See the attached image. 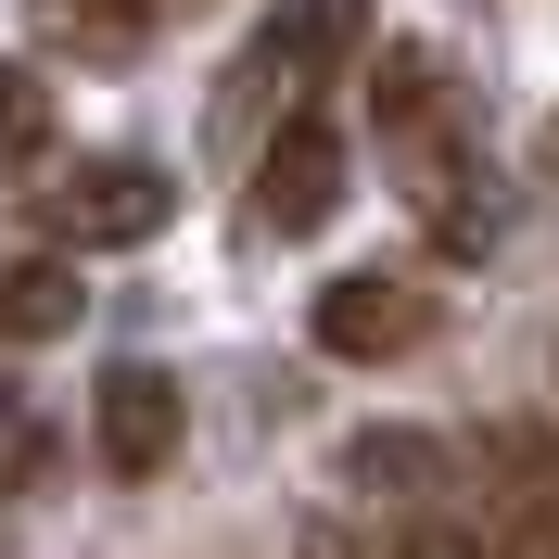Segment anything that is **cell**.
<instances>
[{
  "mask_svg": "<svg viewBox=\"0 0 559 559\" xmlns=\"http://www.w3.org/2000/svg\"><path fill=\"white\" fill-rule=\"evenodd\" d=\"M76 306H90V280H76L64 254L0 267V344H51V331H76Z\"/></svg>",
  "mask_w": 559,
  "mask_h": 559,
  "instance_id": "cell-10",
  "label": "cell"
},
{
  "mask_svg": "<svg viewBox=\"0 0 559 559\" xmlns=\"http://www.w3.org/2000/svg\"><path fill=\"white\" fill-rule=\"evenodd\" d=\"M26 457H38V419L13 407V394H0V484H13V471H26Z\"/></svg>",
  "mask_w": 559,
  "mask_h": 559,
  "instance_id": "cell-13",
  "label": "cell"
},
{
  "mask_svg": "<svg viewBox=\"0 0 559 559\" xmlns=\"http://www.w3.org/2000/svg\"><path fill=\"white\" fill-rule=\"evenodd\" d=\"M242 216H254V242H318V229L344 216V128H331V115H293V128L254 153Z\"/></svg>",
  "mask_w": 559,
  "mask_h": 559,
  "instance_id": "cell-4",
  "label": "cell"
},
{
  "mask_svg": "<svg viewBox=\"0 0 559 559\" xmlns=\"http://www.w3.org/2000/svg\"><path fill=\"white\" fill-rule=\"evenodd\" d=\"M51 216H64V242L115 254V242H153V229L178 216V191H166V166H140V153H115V166H76L64 191H51Z\"/></svg>",
  "mask_w": 559,
  "mask_h": 559,
  "instance_id": "cell-7",
  "label": "cell"
},
{
  "mask_svg": "<svg viewBox=\"0 0 559 559\" xmlns=\"http://www.w3.org/2000/svg\"><path fill=\"white\" fill-rule=\"evenodd\" d=\"M432 280L407 267H344V280H318V356H356V369H394V356L432 344Z\"/></svg>",
  "mask_w": 559,
  "mask_h": 559,
  "instance_id": "cell-5",
  "label": "cell"
},
{
  "mask_svg": "<svg viewBox=\"0 0 559 559\" xmlns=\"http://www.w3.org/2000/svg\"><path fill=\"white\" fill-rule=\"evenodd\" d=\"M534 166H547V178H559V115H547V140H534Z\"/></svg>",
  "mask_w": 559,
  "mask_h": 559,
  "instance_id": "cell-14",
  "label": "cell"
},
{
  "mask_svg": "<svg viewBox=\"0 0 559 559\" xmlns=\"http://www.w3.org/2000/svg\"><path fill=\"white\" fill-rule=\"evenodd\" d=\"M356 38H369V0H280L267 26L242 38V64H229V90H216L204 140L216 153H267L293 115H318V90L356 64Z\"/></svg>",
  "mask_w": 559,
  "mask_h": 559,
  "instance_id": "cell-2",
  "label": "cell"
},
{
  "mask_svg": "<svg viewBox=\"0 0 559 559\" xmlns=\"http://www.w3.org/2000/svg\"><path fill=\"white\" fill-rule=\"evenodd\" d=\"M26 26L51 51H90V64H128L140 38L166 26V0H26Z\"/></svg>",
  "mask_w": 559,
  "mask_h": 559,
  "instance_id": "cell-8",
  "label": "cell"
},
{
  "mask_svg": "<svg viewBox=\"0 0 559 559\" xmlns=\"http://www.w3.org/2000/svg\"><path fill=\"white\" fill-rule=\"evenodd\" d=\"M0 153H51V90L26 64H0Z\"/></svg>",
  "mask_w": 559,
  "mask_h": 559,
  "instance_id": "cell-11",
  "label": "cell"
},
{
  "mask_svg": "<svg viewBox=\"0 0 559 559\" xmlns=\"http://www.w3.org/2000/svg\"><path fill=\"white\" fill-rule=\"evenodd\" d=\"M293 559H394V547H382V534H356L344 509H318V522L293 534Z\"/></svg>",
  "mask_w": 559,
  "mask_h": 559,
  "instance_id": "cell-12",
  "label": "cell"
},
{
  "mask_svg": "<svg viewBox=\"0 0 559 559\" xmlns=\"http://www.w3.org/2000/svg\"><path fill=\"white\" fill-rule=\"evenodd\" d=\"M369 115H382L394 166H407V204L432 216L445 242H484V229H496V204L471 191V178H484V153H471V115H457L445 64H432V51H394V64L369 76Z\"/></svg>",
  "mask_w": 559,
  "mask_h": 559,
  "instance_id": "cell-3",
  "label": "cell"
},
{
  "mask_svg": "<svg viewBox=\"0 0 559 559\" xmlns=\"http://www.w3.org/2000/svg\"><path fill=\"white\" fill-rule=\"evenodd\" d=\"M344 484L382 509V547H394V559H534L509 484H484V471H471V445L419 432V419L356 432V445H344Z\"/></svg>",
  "mask_w": 559,
  "mask_h": 559,
  "instance_id": "cell-1",
  "label": "cell"
},
{
  "mask_svg": "<svg viewBox=\"0 0 559 559\" xmlns=\"http://www.w3.org/2000/svg\"><path fill=\"white\" fill-rule=\"evenodd\" d=\"M496 471H509V509H522L534 559H559V419H509L496 432Z\"/></svg>",
  "mask_w": 559,
  "mask_h": 559,
  "instance_id": "cell-9",
  "label": "cell"
},
{
  "mask_svg": "<svg viewBox=\"0 0 559 559\" xmlns=\"http://www.w3.org/2000/svg\"><path fill=\"white\" fill-rule=\"evenodd\" d=\"M178 432H191V394H178L166 369H115V382L90 394V457H103L115 484H153L178 457Z\"/></svg>",
  "mask_w": 559,
  "mask_h": 559,
  "instance_id": "cell-6",
  "label": "cell"
}]
</instances>
